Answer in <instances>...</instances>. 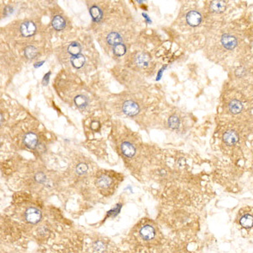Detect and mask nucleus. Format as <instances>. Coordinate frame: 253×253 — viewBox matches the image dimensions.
Listing matches in <instances>:
<instances>
[{
    "instance_id": "nucleus-1",
    "label": "nucleus",
    "mask_w": 253,
    "mask_h": 253,
    "mask_svg": "<svg viewBox=\"0 0 253 253\" xmlns=\"http://www.w3.org/2000/svg\"><path fill=\"white\" fill-rule=\"evenodd\" d=\"M41 248L42 253H126L107 236L68 228Z\"/></svg>"
},
{
    "instance_id": "nucleus-2",
    "label": "nucleus",
    "mask_w": 253,
    "mask_h": 253,
    "mask_svg": "<svg viewBox=\"0 0 253 253\" xmlns=\"http://www.w3.org/2000/svg\"><path fill=\"white\" fill-rule=\"evenodd\" d=\"M112 184H113V180L108 175H101L95 181L96 187H98V189L101 191V193L104 196L110 195V193L108 192L112 188Z\"/></svg>"
},
{
    "instance_id": "nucleus-3",
    "label": "nucleus",
    "mask_w": 253,
    "mask_h": 253,
    "mask_svg": "<svg viewBox=\"0 0 253 253\" xmlns=\"http://www.w3.org/2000/svg\"><path fill=\"white\" fill-rule=\"evenodd\" d=\"M123 109H124V113L130 117L137 115L139 112V107H138V104L132 101H126L124 104Z\"/></svg>"
},
{
    "instance_id": "nucleus-4",
    "label": "nucleus",
    "mask_w": 253,
    "mask_h": 253,
    "mask_svg": "<svg viewBox=\"0 0 253 253\" xmlns=\"http://www.w3.org/2000/svg\"><path fill=\"white\" fill-rule=\"evenodd\" d=\"M36 31H37V27L32 21H26L20 26V32L22 36L26 38L33 36L36 33Z\"/></svg>"
},
{
    "instance_id": "nucleus-5",
    "label": "nucleus",
    "mask_w": 253,
    "mask_h": 253,
    "mask_svg": "<svg viewBox=\"0 0 253 253\" xmlns=\"http://www.w3.org/2000/svg\"><path fill=\"white\" fill-rule=\"evenodd\" d=\"M241 226L245 229L253 227V214L251 213H242L239 219Z\"/></svg>"
},
{
    "instance_id": "nucleus-6",
    "label": "nucleus",
    "mask_w": 253,
    "mask_h": 253,
    "mask_svg": "<svg viewBox=\"0 0 253 253\" xmlns=\"http://www.w3.org/2000/svg\"><path fill=\"white\" fill-rule=\"evenodd\" d=\"M221 42L223 44V46L226 49L231 50L234 49L237 46V40L236 38L231 35L225 34L222 37Z\"/></svg>"
},
{
    "instance_id": "nucleus-7",
    "label": "nucleus",
    "mask_w": 253,
    "mask_h": 253,
    "mask_svg": "<svg viewBox=\"0 0 253 253\" xmlns=\"http://www.w3.org/2000/svg\"><path fill=\"white\" fill-rule=\"evenodd\" d=\"M38 136L36 135L34 132H28L24 137V144L29 149H35L38 146Z\"/></svg>"
},
{
    "instance_id": "nucleus-8",
    "label": "nucleus",
    "mask_w": 253,
    "mask_h": 253,
    "mask_svg": "<svg viewBox=\"0 0 253 253\" xmlns=\"http://www.w3.org/2000/svg\"><path fill=\"white\" fill-rule=\"evenodd\" d=\"M187 21L190 26H199L202 21L201 14L198 11H190L187 15Z\"/></svg>"
},
{
    "instance_id": "nucleus-9",
    "label": "nucleus",
    "mask_w": 253,
    "mask_h": 253,
    "mask_svg": "<svg viewBox=\"0 0 253 253\" xmlns=\"http://www.w3.org/2000/svg\"><path fill=\"white\" fill-rule=\"evenodd\" d=\"M238 134L235 131H228V132H224V136H223L224 143L227 144L228 145H233L236 144V142L238 141Z\"/></svg>"
},
{
    "instance_id": "nucleus-10",
    "label": "nucleus",
    "mask_w": 253,
    "mask_h": 253,
    "mask_svg": "<svg viewBox=\"0 0 253 253\" xmlns=\"http://www.w3.org/2000/svg\"><path fill=\"white\" fill-rule=\"evenodd\" d=\"M121 150L124 156L128 157V158H131L135 155V147L133 146L132 144L128 143V142H125V143L122 144Z\"/></svg>"
},
{
    "instance_id": "nucleus-11",
    "label": "nucleus",
    "mask_w": 253,
    "mask_h": 253,
    "mask_svg": "<svg viewBox=\"0 0 253 253\" xmlns=\"http://www.w3.org/2000/svg\"><path fill=\"white\" fill-rule=\"evenodd\" d=\"M107 42L112 46H117L118 44H121L123 39H122L121 36L117 32H112L107 36Z\"/></svg>"
},
{
    "instance_id": "nucleus-12",
    "label": "nucleus",
    "mask_w": 253,
    "mask_h": 253,
    "mask_svg": "<svg viewBox=\"0 0 253 253\" xmlns=\"http://www.w3.org/2000/svg\"><path fill=\"white\" fill-rule=\"evenodd\" d=\"M52 27L57 31H61V30L64 29L65 26H66V23H65V20H63V17L61 16H55L52 19Z\"/></svg>"
},
{
    "instance_id": "nucleus-13",
    "label": "nucleus",
    "mask_w": 253,
    "mask_h": 253,
    "mask_svg": "<svg viewBox=\"0 0 253 253\" xmlns=\"http://www.w3.org/2000/svg\"><path fill=\"white\" fill-rule=\"evenodd\" d=\"M242 108H243L242 103L238 100H233L229 104V110L233 114H238L242 112Z\"/></svg>"
},
{
    "instance_id": "nucleus-14",
    "label": "nucleus",
    "mask_w": 253,
    "mask_h": 253,
    "mask_svg": "<svg viewBox=\"0 0 253 253\" xmlns=\"http://www.w3.org/2000/svg\"><path fill=\"white\" fill-rule=\"evenodd\" d=\"M84 63H85V58L83 55L80 54L77 55V56H74L71 58V63L75 69H81L84 66Z\"/></svg>"
},
{
    "instance_id": "nucleus-15",
    "label": "nucleus",
    "mask_w": 253,
    "mask_h": 253,
    "mask_svg": "<svg viewBox=\"0 0 253 253\" xmlns=\"http://www.w3.org/2000/svg\"><path fill=\"white\" fill-rule=\"evenodd\" d=\"M210 8L212 11L220 13L226 9V3L224 1H213L210 4Z\"/></svg>"
},
{
    "instance_id": "nucleus-16",
    "label": "nucleus",
    "mask_w": 253,
    "mask_h": 253,
    "mask_svg": "<svg viewBox=\"0 0 253 253\" xmlns=\"http://www.w3.org/2000/svg\"><path fill=\"white\" fill-rule=\"evenodd\" d=\"M75 103L79 108L83 109V108H85V107H87V105L89 103V100H88V98H87L86 96H84V95H77V96L75 98Z\"/></svg>"
},
{
    "instance_id": "nucleus-17",
    "label": "nucleus",
    "mask_w": 253,
    "mask_h": 253,
    "mask_svg": "<svg viewBox=\"0 0 253 253\" xmlns=\"http://www.w3.org/2000/svg\"><path fill=\"white\" fill-rule=\"evenodd\" d=\"M90 15H91V17H92L94 21L98 22L102 19L103 13H102L100 8H98L97 6H93L92 8L90 9Z\"/></svg>"
},
{
    "instance_id": "nucleus-18",
    "label": "nucleus",
    "mask_w": 253,
    "mask_h": 253,
    "mask_svg": "<svg viewBox=\"0 0 253 253\" xmlns=\"http://www.w3.org/2000/svg\"><path fill=\"white\" fill-rule=\"evenodd\" d=\"M68 52L73 56L80 55L81 52V46L77 42H73L68 47Z\"/></svg>"
},
{
    "instance_id": "nucleus-19",
    "label": "nucleus",
    "mask_w": 253,
    "mask_h": 253,
    "mask_svg": "<svg viewBox=\"0 0 253 253\" xmlns=\"http://www.w3.org/2000/svg\"><path fill=\"white\" fill-rule=\"evenodd\" d=\"M150 61V58L144 53H141V54L138 55L137 58H136V62L138 63V65L140 67H145L148 65Z\"/></svg>"
},
{
    "instance_id": "nucleus-20",
    "label": "nucleus",
    "mask_w": 253,
    "mask_h": 253,
    "mask_svg": "<svg viewBox=\"0 0 253 253\" xmlns=\"http://www.w3.org/2000/svg\"><path fill=\"white\" fill-rule=\"evenodd\" d=\"M37 54H38V49L36 48L35 46H27L25 50V55H26V58H30V59L34 58Z\"/></svg>"
},
{
    "instance_id": "nucleus-21",
    "label": "nucleus",
    "mask_w": 253,
    "mask_h": 253,
    "mask_svg": "<svg viewBox=\"0 0 253 253\" xmlns=\"http://www.w3.org/2000/svg\"><path fill=\"white\" fill-rule=\"evenodd\" d=\"M126 46H124V44H118L117 46H114L113 47V52L116 56H124L126 53Z\"/></svg>"
},
{
    "instance_id": "nucleus-22",
    "label": "nucleus",
    "mask_w": 253,
    "mask_h": 253,
    "mask_svg": "<svg viewBox=\"0 0 253 253\" xmlns=\"http://www.w3.org/2000/svg\"><path fill=\"white\" fill-rule=\"evenodd\" d=\"M169 125H170V127L172 129H177L179 127V125H180L179 118L176 116H171L169 118Z\"/></svg>"
},
{
    "instance_id": "nucleus-23",
    "label": "nucleus",
    "mask_w": 253,
    "mask_h": 253,
    "mask_svg": "<svg viewBox=\"0 0 253 253\" xmlns=\"http://www.w3.org/2000/svg\"><path fill=\"white\" fill-rule=\"evenodd\" d=\"M35 181H37L39 184H43L44 182H46V175L42 172H38L35 175Z\"/></svg>"
},
{
    "instance_id": "nucleus-24",
    "label": "nucleus",
    "mask_w": 253,
    "mask_h": 253,
    "mask_svg": "<svg viewBox=\"0 0 253 253\" xmlns=\"http://www.w3.org/2000/svg\"><path fill=\"white\" fill-rule=\"evenodd\" d=\"M87 170H88V166L84 163H81L76 167V172L78 175H84V173L87 172Z\"/></svg>"
}]
</instances>
